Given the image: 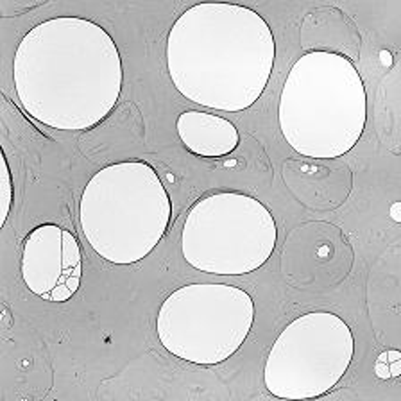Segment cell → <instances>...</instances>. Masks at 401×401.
<instances>
[{"mask_svg":"<svg viewBox=\"0 0 401 401\" xmlns=\"http://www.w3.org/2000/svg\"><path fill=\"white\" fill-rule=\"evenodd\" d=\"M385 360L389 364V371H391V378H396L401 375V353L396 349L385 351Z\"/></svg>","mask_w":401,"mask_h":401,"instance_id":"1","label":"cell"},{"mask_svg":"<svg viewBox=\"0 0 401 401\" xmlns=\"http://www.w3.org/2000/svg\"><path fill=\"white\" fill-rule=\"evenodd\" d=\"M375 375L380 378V380H389L391 378V371H389V364L385 360V353H381L376 360V365H375Z\"/></svg>","mask_w":401,"mask_h":401,"instance_id":"2","label":"cell"},{"mask_svg":"<svg viewBox=\"0 0 401 401\" xmlns=\"http://www.w3.org/2000/svg\"><path fill=\"white\" fill-rule=\"evenodd\" d=\"M400 208H401V203H400V201H396V203H394V204L391 206V217H392V220H396V222H401Z\"/></svg>","mask_w":401,"mask_h":401,"instance_id":"3","label":"cell"}]
</instances>
